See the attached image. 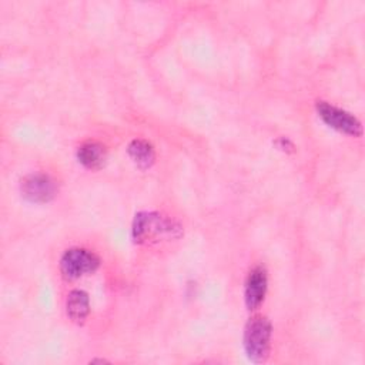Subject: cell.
<instances>
[{
  "instance_id": "3957f363",
  "label": "cell",
  "mask_w": 365,
  "mask_h": 365,
  "mask_svg": "<svg viewBox=\"0 0 365 365\" xmlns=\"http://www.w3.org/2000/svg\"><path fill=\"white\" fill-rule=\"evenodd\" d=\"M100 267V258L86 248H70L60 258V272L66 279H77L94 272Z\"/></svg>"
},
{
  "instance_id": "5b68a950",
  "label": "cell",
  "mask_w": 365,
  "mask_h": 365,
  "mask_svg": "<svg viewBox=\"0 0 365 365\" xmlns=\"http://www.w3.org/2000/svg\"><path fill=\"white\" fill-rule=\"evenodd\" d=\"M20 191L31 202H48L57 194V182L46 173H31L21 178Z\"/></svg>"
},
{
  "instance_id": "30bf717a",
  "label": "cell",
  "mask_w": 365,
  "mask_h": 365,
  "mask_svg": "<svg viewBox=\"0 0 365 365\" xmlns=\"http://www.w3.org/2000/svg\"><path fill=\"white\" fill-rule=\"evenodd\" d=\"M275 144L278 145V148H281L282 151H289L288 148H294V145H292V143L287 138V137H279L277 141H275Z\"/></svg>"
},
{
  "instance_id": "277c9868",
  "label": "cell",
  "mask_w": 365,
  "mask_h": 365,
  "mask_svg": "<svg viewBox=\"0 0 365 365\" xmlns=\"http://www.w3.org/2000/svg\"><path fill=\"white\" fill-rule=\"evenodd\" d=\"M315 108L321 120L331 128L354 137L362 134V124L354 114L322 100L317 101Z\"/></svg>"
},
{
  "instance_id": "8992f818",
  "label": "cell",
  "mask_w": 365,
  "mask_h": 365,
  "mask_svg": "<svg viewBox=\"0 0 365 365\" xmlns=\"http://www.w3.org/2000/svg\"><path fill=\"white\" fill-rule=\"evenodd\" d=\"M268 288L267 269L262 265H255L250 269L244 284V302L247 309L255 311L265 299Z\"/></svg>"
},
{
  "instance_id": "7a4b0ae2",
  "label": "cell",
  "mask_w": 365,
  "mask_h": 365,
  "mask_svg": "<svg viewBox=\"0 0 365 365\" xmlns=\"http://www.w3.org/2000/svg\"><path fill=\"white\" fill-rule=\"evenodd\" d=\"M272 325L267 317L255 315L250 318L244 328L242 345L247 358L254 364H262L268 359L271 351Z\"/></svg>"
},
{
  "instance_id": "9c48e42d",
  "label": "cell",
  "mask_w": 365,
  "mask_h": 365,
  "mask_svg": "<svg viewBox=\"0 0 365 365\" xmlns=\"http://www.w3.org/2000/svg\"><path fill=\"white\" fill-rule=\"evenodd\" d=\"M127 153H128L130 158L133 160V163L141 170L150 168L155 161V150H154L153 144L143 138L131 140L128 143Z\"/></svg>"
},
{
  "instance_id": "6da1fadb",
  "label": "cell",
  "mask_w": 365,
  "mask_h": 365,
  "mask_svg": "<svg viewBox=\"0 0 365 365\" xmlns=\"http://www.w3.org/2000/svg\"><path fill=\"white\" fill-rule=\"evenodd\" d=\"M181 235V224L158 211H140L134 215L131 224V237L135 244L141 245L177 240Z\"/></svg>"
},
{
  "instance_id": "ba28073f",
  "label": "cell",
  "mask_w": 365,
  "mask_h": 365,
  "mask_svg": "<svg viewBox=\"0 0 365 365\" xmlns=\"http://www.w3.org/2000/svg\"><path fill=\"white\" fill-rule=\"evenodd\" d=\"M66 312L67 317L76 322L83 324L90 314V298L88 294L83 289H71L66 299Z\"/></svg>"
},
{
  "instance_id": "52a82bcc",
  "label": "cell",
  "mask_w": 365,
  "mask_h": 365,
  "mask_svg": "<svg viewBox=\"0 0 365 365\" xmlns=\"http://www.w3.org/2000/svg\"><path fill=\"white\" fill-rule=\"evenodd\" d=\"M77 158L86 168L98 170L107 160L106 145L98 141H86L77 148Z\"/></svg>"
}]
</instances>
